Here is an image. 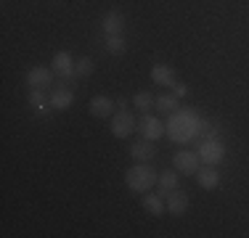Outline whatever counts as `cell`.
<instances>
[{
	"mask_svg": "<svg viewBox=\"0 0 249 238\" xmlns=\"http://www.w3.org/2000/svg\"><path fill=\"white\" fill-rule=\"evenodd\" d=\"M53 71H56V77H58V85H64V87H72L80 77H77V61H74V56L69 51H56L53 53Z\"/></svg>",
	"mask_w": 249,
	"mask_h": 238,
	"instance_id": "obj_3",
	"label": "cell"
},
{
	"mask_svg": "<svg viewBox=\"0 0 249 238\" xmlns=\"http://www.w3.org/2000/svg\"><path fill=\"white\" fill-rule=\"evenodd\" d=\"M104 45H106V51H109L111 56H122V53L127 51V43H124L122 34H106Z\"/></svg>",
	"mask_w": 249,
	"mask_h": 238,
	"instance_id": "obj_20",
	"label": "cell"
},
{
	"mask_svg": "<svg viewBox=\"0 0 249 238\" xmlns=\"http://www.w3.org/2000/svg\"><path fill=\"white\" fill-rule=\"evenodd\" d=\"M53 74H56L53 69L32 67V69L27 71V85H29V90H32V87H37V90H45L48 85H53Z\"/></svg>",
	"mask_w": 249,
	"mask_h": 238,
	"instance_id": "obj_8",
	"label": "cell"
},
{
	"mask_svg": "<svg viewBox=\"0 0 249 238\" xmlns=\"http://www.w3.org/2000/svg\"><path fill=\"white\" fill-rule=\"evenodd\" d=\"M133 106H135V109H141L143 114H149V111L154 109V95L151 93H143V90L135 93L133 95Z\"/></svg>",
	"mask_w": 249,
	"mask_h": 238,
	"instance_id": "obj_21",
	"label": "cell"
},
{
	"mask_svg": "<svg viewBox=\"0 0 249 238\" xmlns=\"http://www.w3.org/2000/svg\"><path fill=\"white\" fill-rule=\"evenodd\" d=\"M188 209V196L183 193V190H173V193H167V214H173V217H183Z\"/></svg>",
	"mask_w": 249,
	"mask_h": 238,
	"instance_id": "obj_13",
	"label": "cell"
},
{
	"mask_svg": "<svg viewBox=\"0 0 249 238\" xmlns=\"http://www.w3.org/2000/svg\"><path fill=\"white\" fill-rule=\"evenodd\" d=\"M29 106H32V111H37V114H48V109H51V95H45L43 90L32 87V90H29Z\"/></svg>",
	"mask_w": 249,
	"mask_h": 238,
	"instance_id": "obj_17",
	"label": "cell"
},
{
	"mask_svg": "<svg viewBox=\"0 0 249 238\" xmlns=\"http://www.w3.org/2000/svg\"><path fill=\"white\" fill-rule=\"evenodd\" d=\"M178 101H180V98H175L173 93H170V95H159V98H154V109H157L159 114H175V111H178Z\"/></svg>",
	"mask_w": 249,
	"mask_h": 238,
	"instance_id": "obj_19",
	"label": "cell"
},
{
	"mask_svg": "<svg viewBox=\"0 0 249 238\" xmlns=\"http://www.w3.org/2000/svg\"><path fill=\"white\" fill-rule=\"evenodd\" d=\"M204 124L207 122L196 114V111L178 109L175 114L170 117V122H167V135H170V140H175V143H191V140L201 138Z\"/></svg>",
	"mask_w": 249,
	"mask_h": 238,
	"instance_id": "obj_1",
	"label": "cell"
},
{
	"mask_svg": "<svg viewBox=\"0 0 249 238\" xmlns=\"http://www.w3.org/2000/svg\"><path fill=\"white\" fill-rule=\"evenodd\" d=\"M151 80L154 85H162V87H170L175 82V71L167 67V64H154L151 69Z\"/></svg>",
	"mask_w": 249,
	"mask_h": 238,
	"instance_id": "obj_15",
	"label": "cell"
},
{
	"mask_svg": "<svg viewBox=\"0 0 249 238\" xmlns=\"http://www.w3.org/2000/svg\"><path fill=\"white\" fill-rule=\"evenodd\" d=\"M196 153H199V159H201L204 164L215 167V164H220L223 159H225V153H228V148H225L223 138H204V140L199 143Z\"/></svg>",
	"mask_w": 249,
	"mask_h": 238,
	"instance_id": "obj_4",
	"label": "cell"
},
{
	"mask_svg": "<svg viewBox=\"0 0 249 238\" xmlns=\"http://www.w3.org/2000/svg\"><path fill=\"white\" fill-rule=\"evenodd\" d=\"M173 167L180 175H196L199 167H201V159L196 151H188V148H180V151L173 156Z\"/></svg>",
	"mask_w": 249,
	"mask_h": 238,
	"instance_id": "obj_6",
	"label": "cell"
},
{
	"mask_svg": "<svg viewBox=\"0 0 249 238\" xmlns=\"http://www.w3.org/2000/svg\"><path fill=\"white\" fill-rule=\"evenodd\" d=\"M159 175L154 167H149V162H138L135 167H130L124 172V186H127L133 193H149V190L157 186Z\"/></svg>",
	"mask_w": 249,
	"mask_h": 238,
	"instance_id": "obj_2",
	"label": "cell"
},
{
	"mask_svg": "<svg viewBox=\"0 0 249 238\" xmlns=\"http://www.w3.org/2000/svg\"><path fill=\"white\" fill-rule=\"evenodd\" d=\"M101 32L104 34H122L124 32V16L120 11H106L101 16Z\"/></svg>",
	"mask_w": 249,
	"mask_h": 238,
	"instance_id": "obj_10",
	"label": "cell"
},
{
	"mask_svg": "<svg viewBox=\"0 0 249 238\" xmlns=\"http://www.w3.org/2000/svg\"><path fill=\"white\" fill-rule=\"evenodd\" d=\"M154 153H157V148H154V140H138L130 146V156L135 159V162H151Z\"/></svg>",
	"mask_w": 249,
	"mask_h": 238,
	"instance_id": "obj_14",
	"label": "cell"
},
{
	"mask_svg": "<svg viewBox=\"0 0 249 238\" xmlns=\"http://www.w3.org/2000/svg\"><path fill=\"white\" fill-rule=\"evenodd\" d=\"M93 71H96V64H93V58L82 56L80 61H77V77H90Z\"/></svg>",
	"mask_w": 249,
	"mask_h": 238,
	"instance_id": "obj_22",
	"label": "cell"
},
{
	"mask_svg": "<svg viewBox=\"0 0 249 238\" xmlns=\"http://www.w3.org/2000/svg\"><path fill=\"white\" fill-rule=\"evenodd\" d=\"M117 106H120V109H124V106H127V98H122V95H120V98H117Z\"/></svg>",
	"mask_w": 249,
	"mask_h": 238,
	"instance_id": "obj_24",
	"label": "cell"
},
{
	"mask_svg": "<svg viewBox=\"0 0 249 238\" xmlns=\"http://www.w3.org/2000/svg\"><path fill=\"white\" fill-rule=\"evenodd\" d=\"M135 130H138L146 140H159V138L167 135V124H164L159 117H151V114L141 117V122H138V127H135Z\"/></svg>",
	"mask_w": 249,
	"mask_h": 238,
	"instance_id": "obj_5",
	"label": "cell"
},
{
	"mask_svg": "<svg viewBox=\"0 0 249 238\" xmlns=\"http://www.w3.org/2000/svg\"><path fill=\"white\" fill-rule=\"evenodd\" d=\"M135 127H138V122H135V117L130 114L127 109H120L114 117H111V135H114V138H120V140L127 138Z\"/></svg>",
	"mask_w": 249,
	"mask_h": 238,
	"instance_id": "obj_7",
	"label": "cell"
},
{
	"mask_svg": "<svg viewBox=\"0 0 249 238\" xmlns=\"http://www.w3.org/2000/svg\"><path fill=\"white\" fill-rule=\"evenodd\" d=\"M72 103H74V90H72V87L56 85V87L51 90V109H56V111H67Z\"/></svg>",
	"mask_w": 249,
	"mask_h": 238,
	"instance_id": "obj_9",
	"label": "cell"
},
{
	"mask_svg": "<svg viewBox=\"0 0 249 238\" xmlns=\"http://www.w3.org/2000/svg\"><path fill=\"white\" fill-rule=\"evenodd\" d=\"M196 183H199V188H204V190H215L217 186H220V172L215 170V167H199V172L196 175Z\"/></svg>",
	"mask_w": 249,
	"mask_h": 238,
	"instance_id": "obj_12",
	"label": "cell"
},
{
	"mask_svg": "<svg viewBox=\"0 0 249 238\" xmlns=\"http://www.w3.org/2000/svg\"><path fill=\"white\" fill-rule=\"evenodd\" d=\"M180 172H162L159 175V180H157V186H159V190L157 193H162V196H167V193H173V190L178 188V183H180Z\"/></svg>",
	"mask_w": 249,
	"mask_h": 238,
	"instance_id": "obj_18",
	"label": "cell"
},
{
	"mask_svg": "<svg viewBox=\"0 0 249 238\" xmlns=\"http://www.w3.org/2000/svg\"><path fill=\"white\" fill-rule=\"evenodd\" d=\"M170 90H173L175 98H183V95H188V85H183V82H173V85H170Z\"/></svg>",
	"mask_w": 249,
	"mask_h": 238,
	"instance_id": "obj_23",
	"label": "cell"
},
{
	"mask_svg": "<svg viewBox=\"0 0 249 238\" xmlns=\"http://www.w3.org/2000/svg\"><path fill=\"white\" fill-rule=\"evenodd\" d=\"M90 114L93 117H98V119H104V117H111L114 114V109H117V101H111V98H106V95H93L90 98Z\"/></svg>",
	"mask_w": 249,
	"mask_h": 238,
	"instance_id": "obj_11",
	"label": "cell"
},
{
	"mask_svg": "<svg viewBox=\"0 0 249 238\" xmlns=\"http://www.w3.org/2000/svg\"><path fill=\"white\" fill-rule=\"evenodd\" d=\"M143 209L149 214H154V217H162L164 209H167L162 193H143Z\"/></svg>",
	"mask_w": 249,
	"mask_h": 238,
	"instance_id": "obj_16",
	"label": "cell"
}]
</instances>
